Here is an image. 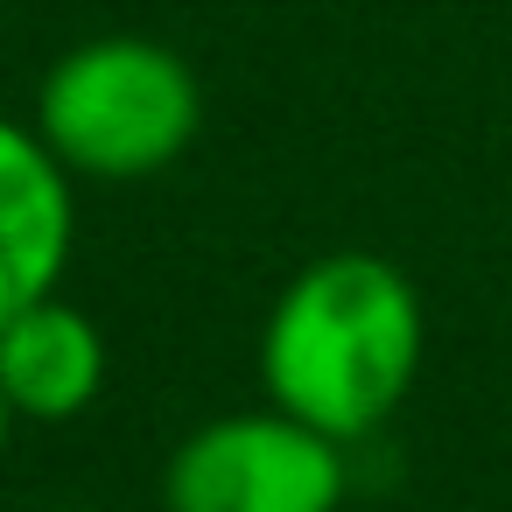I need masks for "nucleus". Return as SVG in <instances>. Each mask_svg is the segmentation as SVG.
<instances>
[{"mask_svg": "<svg viewBox=\"0 0 512 512\" xmlns=\"http://www.w3.org/2000/svg\"><path fill=\"white\" fill-rule=\"evenodd\" d=\"M253 358H260L267 407L358 449L407 407L421 379V358H428L421 288L386 253H365V246L316 253L267 302Z\"/></svg>", "mask_w": 512, "mask_h": 512, "instance_id": "1", "label": "nucleus"}, {"mask_svg": "<svg viewBox=\"0 0 512 512\" xmlns=\"http://www.w3.org/2000/svg\"><path fill=\"white\" fill-rule=\"evenodd\" d=\"M15 428H22V414H15L8 393H0V463H8V449H15Z\"/></svg>", "mask_w": 512, "mask_h": 512, "instance_id": "6", "label": "nucleus"}, {"mask_svg": "<svg viewBox=\"0 0 512 512\" xmlns=\"http://www.w3.org/2000/svg\"><path fill=\"white\" fill-rule=\"evenodd\" d=\"M78 253V176L50 155L29 120L0 113V323L64 295Z\"/></svg>", "mask_w": 512, "mask_h": 512, "instance_id": "4", "label": "nucleus"}, {"mask_svg": "<svg viewBox=\"0 0 512 512\" xmlns=\"http://www.w3.org/2000/svg\"><path fill=\"white\" fill-rule=\"evenodd\" d=\"M29 127L78 183H148L190 155L204 127V85L162 36L113 29L71 43L43 71Z\"/></svg>", "mask_w": 512, "mask_h": 512, "instance_id": "2", "label": "nucleus"}, {"mask_svg": "<svg viewBox=\"0 0 512 512\" xmlns=\"http://www.w3.org/2000/svg\"><path fill=\"white\" fill-rule=\"evenodd\" d=\"M351 449L281 407L197 421L162 463V512H344Z\"/></svg>", "mask_w": 512, "mask_h": 512, "instance_id": "3", "label": "nucleus"}, {"mask_svg": "<svg viewBox=\"0 0 512 512\" xmlns=\"http://www.w3.org/2000/svg\"><path fill=\"white\" fill-rule=\"evenodd\" d=\"M113 379V351L92 309L71 295L29 302L15 323H0V393L15 400L22 428H71L99 407Z\"/></svg>", "mask_w": 512, "mask_h": 512, "instance_id": "5", "label": "nucleus"}]
</instances>
